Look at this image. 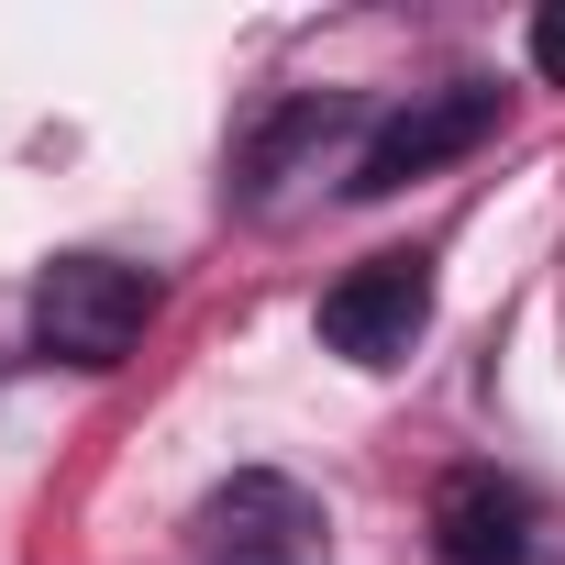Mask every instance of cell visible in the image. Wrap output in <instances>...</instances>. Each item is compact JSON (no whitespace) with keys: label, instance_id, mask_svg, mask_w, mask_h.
I'll list each match as a JSON object with an SVG mask.
<instances>
[{"label":"cell","instance_id":"obj_1","mask_svg":"<svg viewBox=\"0 0 565 565\" xmlns=\"http://www.w3.org/2000/svg\"><path fill=\"white\" fill-rule=\"evenodd\" d=\"M145 322H156V277L122 266V255H56L34 277V344L56 366H89L100 377V366H122L145 344Z\"/></svg>","mask_w":565,"mask_h":565},{"label":"cell","instance_id":"obj_2","mask_svg":"<svg viewBox=\"0 0 565 565\" xmlns=\"http://www.w3.org/2000/svg\"><path fill=\"white\" fill-rule=\"evenodd\" d=\"M189 543H200V565H333V521H322V499H311L300 477H277V466L222 477V488L200 499Z\"/></svg>","mask_w":565,"mask_h":565},{"label":"cell","instance_id":"obj_3","mask_svg":"<svg viewBox=\"0 0 565 565\" xmlns=\"http://www.w3.org/2000/svg\"><path fill=\"white\" fill-rule=\"evenodd\" d=\"M499 134V89L488 78H444V89H411L366 145H355V167H344V189L355 200H388V189H411V178H433V167H455V156H477Z\"/></svg>","mask_w":565,"mask_h":565},{"label":"cell","instance_id":"obj_4","mask_svg":"<svg viewBox=\"0 0 565 565\" xmlns=\"http://www.w3.org/2000/svg\"><path fill=\"white\" fill-rule=\"evenodd\" d=\"M422 333H433V266L422 255H366L355 277L322 289V344L344 366H411Z\"/></svg>","mask_w":565,"mask_h":565},{"label":"cell","instance_id":"obj_5","mask_svg":"<svg viewBox=\"0 0 565 565\" xmlns=\"http://www.w3.org/2000/svg\"><path fill=\"white\" fill-rule=\"evenodd\" d=\"M433 554L444 565H532V499L488 466H455L433 488Z\"/></svg>","mask_w":565,"mask_h":565},{"label":"cell","instance_id":"obj_6","mask_svg":"<svg viewBox=\"0 0 565 565\" xmlns=\"http://www.w3.org/2000/svg\"><path fill=\"white\" fill-rule=\"evenodd\" d=\"M344 122H355L344 100H300V111H277V122L244 145V200H255V211H277V200H289V178H300V167H311Z\"/></svg>","mask_w":565,"mask_h":565},{"label":"cell","instance_id":"obj_7","mask_svg":"<svg viewBox=\"0 0 565 565\" xmlns=\"http://www.w3.org/2000/svg\"><path fill=\"white\" fill-rule=\"evenodd\" d=\"M532 67L565 89V0H554V12H532Z\"/></svg>","mask_w":565,"mask_h":565}]
</instances>
